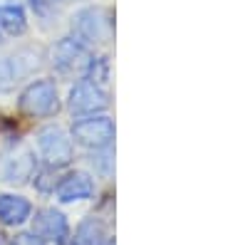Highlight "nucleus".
Masks as SVG:
<instances>
[{"instance_id": "aec40b11", "label": "nucleus", "mask_w": 248, "mask_h": 245, "mask_svg": "<svg viewBox=\"0 0 248 245\" xmlns=\"http://www.w3.org/2000/svg\"><path fill=\"white\" fill-rule=\"evenodd\" d=\"M0 245H3V240H0Z\"/></svg>"}, {"instance_id": "1a4fd4ad", "label": "nucleus", "mask_w": 248, "mask_h": 245, "mask_svg": "<svg viewBox=\"0 0 248 245\" xmlns=\"http://www.w3.org/2000/svg\"><path fill=\"white\" fill-rule=\"evenodd\" d=\"M97 186L94 178L87 171H70L55 183V198L60 203H79V201H90L94 196Z\"/></svg>"}, {"instance_id": "423d86ee", "label": "nucleus", "mask_w": 248, "mask_h": 245, "mask_svg": "<svg viewBox=\"0 0 248 245\" xmlns=\"http://www.w3.org/2000/svg\"><path fill=\"white\" fill-rule=\"evenodd\" d=\"M67 109L75 116H87V114H105L109 109V89L99 87L90 79H77L70 87L67 94Z\"/></svg>"}, {"instance_id": "4468645a", "label": "nucleus", "mask_w": 248, "mask_h": 245, "mask_svg": "<svg viewBox=\"0 0 248 245\" xmlns=\"http://www.w3.org/2000/svg\"><path fill=\"white\" fill-rule=\"evenodd\" d=\"M85 79L94 82V85H99V87H109V79H112L109 57H105V55H92L90 65H87V72H85Z\"/></svg>"}, {"instance_id": "6e6552de", "label": "nucleus", "mask_w": 248, "mask_h": 245, "mask_svg": "<svg viewBox=\"0 0 248 245\" xmlns=\"http://www.w3.org/2000/svg\"><path fill=\"white\" fill-rule=\"evenodd\" d=\"M32 233L45 243L65 245L70 238V223L65 213L57 208H40L35 211V218H32Z\"/></svg>"}, {"instance_id": "0eeeda50", "label": "nucleus", "mask_w": 248, "mask_h": 245, "mask_svg": "<svg viewBox=\"0 0 248 245\" xmlns=\"http://www.w3.org/2000/svg\"><path fill=\"white\" fill-rule=\"evenodd\" d=\"M37 173V156L28 146H15L0 156V181L5 183H28Z\"/></svg>"}, {"instance_id": "ddd939ff", "label": "nucleus", "mask_w": 248, "mask_h": 245, "mask_svg": "<svg viewBox=\"0 0 248 245\" xmlns=\"http://www.w3.org/2000/svg\"><path fill=\"white\" fill-rule=\"evenodd\" d=\"M10 59H13L15 72H17V79H25V77L35 74L40 70V65H43V55H40L37 50H20Z\"/></svg>"}, {"instance_id": "7ed1b4c3", "label": "nucleus", "mask_w": 248, "mask_h": 245, "mask_svg": "<svg viewBox=\"0 0 248 245\" xmlns=\"http://www.w3.org/2000/svg\"><path fill=\"white\" fill-rule=\"evenodd\" d=\"M114 119L107 114H87V116H75L70 136L75 144L85 146L90 151L109 149L114 144Z\"/></svg>"}, {"instance_id": "20e7f679", "label": "nucleus", "mask_w": 248, "mask_h": 245, "mask_svg": "<svg viewBox=\"0 0 248 245\" xmlns=\"http://www.w3.org/2000/svg\"><path fill=\"white\" fill-rule=\"evenodd\" d=\"M35 144L43 159L50 169H65L75 159V141L67 129H62L60 124H47L43 129H37Z\"/></svg>"}, {"instance_id": "9b49d317", "label": "nucleus", "mask_w": 248, "mask_h": 245, "mask_svg": "<svg viewBox=\"0 0 248 245\" xmlns=\"http://www.w3.org/2000/svg\"><path fill=\"white\" fill-rule=\"evenodd\" d=\"M28 32V13L20 3H8L0 0V35L20 37Z\"/></svg>"}, {"instance_id": "39448f33", "label": "nucleus", "mask_w": 248, "mask_h": 245, "mask_svg": "<svg viewBox=\"0 0 248 245\" xmlns=\"http://www.w3.org/2000/svg\"><path fill=\"white\" fill-rule=\"evenodd\" d=\"M17 109L32 119H50L60 112V92L55 79H35L20 92Z\"/></svg>"}, {"instance_id": "f257e3e1", "label": "nucleus", "mask_w": 248, "mask_h": 245, "mask_svg": "<svg viewBox=\"0 0 248 245\" xmlns=\"http://www.w3.org/2000/svg\"><path fill=\"white\" fill-rule=\"evenodd\" d=\"M70 32L87 50L107 47L114 40V13L107 5H85L70 17Z\"/></svg>"}, {"instance_id": "9d476101", "label": "nucleus", "mask_w": 248, "mask_h": 245, "mask_svg": "<svg viewBox=\"0 0 248 245\" xmlns=\"http://www.w3.org/2000/svg\"><path fill=\"white\" fill-rule=\"evenodd\" d=\"M32 216V203L17 193H0V223L3 226H23Z\"/></svg>"}, {"instance_id": "6ab92c4d", "label": "nucleus", "mask_w": 248, "mask_h": 245, "mask_svg": "<svg viewBox=\"0 0 248 245\" xmlns=\"http://www.w3.org/2000/svg\"><path fill=\"white\" fill-rule=\"evenodd\" d=\"M0 45H3V35H0Z\"/></svg>"}, {"instance_id": "f8f14e48", "label": "nucleus", "mask_w": 248, "mask_h": 245, "mask_svg": "<svg viewBox=\"0 0 248 245\" xmlns=\"http://www.w3.org/2000/svg\"><path fill=\"white\" fill-rule=\"evenodd\" d=\"M105 243H107L105 226H102V220L94 218V216L82 220L75 231V238H72V245H105Z\"/></svg>"}, {"instance_id": "dca6fc26", "label": "nucleus", "mask_w": 248, "mask_h": 245, "mask_svg": "<svg viewBox=\"0 0 248 245\" xmlns=\"http://www.w3.org/2000/svg\"><path fill=\"white\" fill-rule=\"evenodd\" d=\"M17 72L13 67V59L10 57H0V94H8L15 89L17 85Z\"/></svg>"}, {"instance_id": "a211bd4d", "label": "nucleus", "mask_w": 248, "mask_h": 245, "mask_svg": "<svg viewBox=\"0 0 248 245\" xmlns=\"http://www.w3.org/2000/svg\"><path fill=\"white\" fill-rule=\"evenodd\" d=\"M10 245H47V243L40 240L35 233H17V235L10 240Z\"/></svg>"}, {"instance_id": "2eb2a0df", "label": "nucleus", "mask_w": 248, "mask_h": 245, "mask_svg": "<svg viewBox=\"0 0 248 245\" xmlns=\"http://www.w3.org/2000/svg\"><path fill=\"white\" fill-rule=\"evenodd\" d=\"M114 149L109 146V149H99V151H92V156H90V163L94 166V171L97 173H102V176H112V171H114Z\"/></svg>"}, {"instance_id": "f03ea898", "label": "nucleus", "mask_w": 248, "mask_h": 245, "mask_svg": "<svg viewBox=\"0 0 248 245\" xmlns=\"http://www.w3.org/2000/svg\"><path fill=\"white\" fill-rule=\"evenodd\" d=\"M92 50H87L82 43H77V40L72 35L67 37H60L57 43L52 45L50 50V65L55 70L57 77H65V79H82L87 72V65L92 59Z\"/></svg>"}, {"instance_id": "f3484780", "label": "nucleus", "mask_w": 248, "mask_h": 245, "mask_svg": "<svg viewBox=\"0 0 248 245\" xmlns=\"http://www.w3.org/2000/svg\"><path fill=\"white\" fill-rule=\"evenodd\" d=\"M65 3H72V0H30V5L35 10V15H52L60 5H65Z\"/></svg>"}]
</instances>
